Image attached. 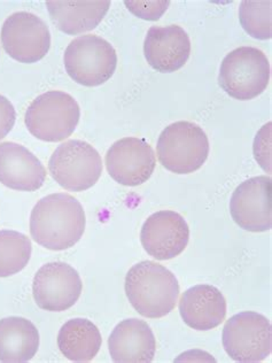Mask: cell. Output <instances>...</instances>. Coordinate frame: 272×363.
<instances>
[{
	"instance_id": "6da1fadb",
	"label": "cell",
	"mask_w": 272,
	"mask_h": 363,
	"mask_svg": "<svg viewBox=\"0 0 272 363\" xmlns=\"http://www.w3.org/2000/svg\"><path fill=\"white\" fill-rule=\"evenodd\" d=\"M84 209L79 200L67 194H53L40 199L30 216L33 240L52 251L73 247L85 230Z\"/></svg>"
},
{
	"instance_id": "7a4b0ae2",
	"label": "cell",
	"mask_w": 272,
	"mask_h": 363,
	"mask_svg": "<svg viewBox=\"0 0 272 363\" xmlns=\"http://www.w3.org/2000/svg\"><path fill=\"white\" fill-rule=\"evenodd\" d=\"M125 292L133 308L147 318H161L173 312L179 284L173 272L153 261H142L129 270Z\"/></svg>"
},
{
	"instance_id": "3957f363",
	"label": "cell",
	"mask_w": 272,
	"mask_h": 363,
	"mask_svg": "<svg viewBox=\"0 0 272 363\" xmlns=\"http://www.w3.org/2000/svg\"><path fill=\"white\" fill-rule=\"evenodd\" d=\"M81 118L79 104L62 91L40 94L26 112L28 130L44 142H61L72 136Z\"/></svg>"
},
{
	"instance_id": "277c9868",
	"label": "cell",
	"mask_w": 272,
	"mask_h": 363,
	"mask_svg": "<svg viewBox=\"0 0 272 363\" xmlns=\"http://www.w3.org/2000/svg\"><path fill=\"white\" fill-rule=\"evenodd\" d=\"M157 152L160 164L171 173H194L208 157V137L196 123L175 122L161 133Z\"/></svg>"
},
{
	"instance_id": "5b68a950",
	"label": "cell",
	"mask_w": 272,
	"mask_h": 363,
	"mask_svg": "<svg viewBox=\"0 0 272 363\" xmlns=\"http://www.w3.org/2000/svg\"><path fill=\"white\" fill-rule=\"evenodd\" d=\"M269 81V60L261 50L242 46L222 61L218 82L233 99H254L264 94Z\"/></svg>"
},
{
	"instance_id": "8992f818",
	"label": "cell",
	"mask_w": 272,
	"mask_h": 363,
	"mask_svg": "<svg viewBox=\"0 0 272 363\" xmlns=\"http://www.w3.org/2000/svg\"><path fill=\"white\" fill-rule=\"evenodd\" d=\"M67 73L79 84L98 86L110 79L118 67L115 50L96 35L77 37L64 52Z\"/></svg>"
},
{
	"instance_id": "52a82bcc",
	"label": "cell",
	"mask_w": 272,
	"mask_h": 363,
	"mask_svg": "<svg viewBox=\"0 0 272 363\" xmlns=\"http://www.w3.org/2000/svg\"><path fill=\"white\" fill-rule=\"evenodd\" d=\"M52 177L68 191L81 192L92 188L103 173V161L97 150L83 140L61 144L49 162Z\"/></svg>"
},
{
	"instance_id": "ba28073f",
	"label": "cell",
	"mask_w": 272,
	"mask_h": 363,
	"mask_svg": "<svg viewBox=\"0 0 272 363\" xmlns=\"http://www.w3.org/2000/svg\"><path fill=\"white\" fill-rule=\"evenodd\" d=\"M222 340L224 350L232 360L261 362L271 353V323L259 313H239L227 320Z\"/></svg>"
},
{
	"instance_id": "9c48e42d",
	"label": "cell",
	"mask_w": 272,
	"mask_h": 363,
	"mask_svg": "<svg viewBox=\"0 0 272 363\" xmlns=\"http://www.w3.org/2000/svg\"><path fill=\"white\" fill-rule=\"evenodd\" d=\"M1 44L14 60L35 64L47 55L51 33L45 22L33 13H14L4 22Z\"/></svg>"
},
{
	"instance_id": "30bf717a",
	"label": "cell",
	"mask_w": 272,
	"mask_h": 363,
	"mask_svg": "<svg viewBox=\"0 0 272 363\" xmlns=\"http://www.w3.org/2000/svg\"><path fill=\"white\" fill-rule=\"evenodd\" d=\"M79 272L64 262L42 266L33 281V294L40 308L49 312H64L73 307L82 294Z\"/></svg>"
},
{
	"instance_id": "8fae6325",
	"label": "cell",
	"mask_w": 272,
	"mask_h": 363,
	"mask_svg": "<svg viewBox=\"0 0 272 363\" xmlns=\"http://www.w3.org/2000/svg\"><path fill=\"white\" fill-rule=\"evenodd\" d=\"M272 181L257 176L242 182L233 192L230 213L233 221L244 230L268 231L272 227Z\"/></svg>"
},
{
	"instance_id": "7c38bea8",
	"label": "cell",
	"mask_w": 272,
	"mask_h": 363,
	"mask_svg": "<svg viewBox=\"0 0 272 363\" xmlns=\"http://www.w3.org/2000/svg\"><path fill=\"white\" fill-rule=\"evenodd\" d=\"M154 151L149 143L127 137L114 143L106 155V167L114 181L125 186H137L154 173Z\"/></svg>"
},
{
	"instance_id": "4fadbf2b",
	"label": "cell",
	"mask_w": 272,
	"mask_h": 363,
	"mask_svg": "<svg viewBox=\"0 0 272 363\" xmlns=\"http://www.w3.org/2000/svg\"><path fill=\"white\" fill-rule=\"evenodd\" d=\"M190 240V228L184 218L173 211L152 214L142 225V245L157 260H170L184 251Z\"/></svg>"
},
{
	"instance_id": "5bb4252c",
	"label": "cell",
	"mask_w": 272,
	"mask_h": 363,
	"mask_svg": "<svg viewBox=\"0 0 272 363\" xmlns=\"http://www.w3.org/2000/svg\"><path fill=\"white\" fill-rule=\"evenodd\" d=\"M144 53L152 68L160 73H174L190 58V37L179 26L149 28Z\"/></svg>"
},
{
	"instance_id": "9a60e30c",
	"label": "cell",
	"mask_w": 272,
	"mask_h": 363,
	"mask_svg": "<svg viewBox=\"0 0 272 363\" xmlns=\"http://www.w3.org/2000/svg\"><path fill=\"white\" fill-rule=\"evenodd\" d=\"M45 167L25 146L13 142L0 144V183L16 191L33 192L42 188Z\"/></svg>"
},
{
	"instance_id": "2e32d148",
	"label": "cell",
	"mask_w": 272,
	"mask_h": 363,
	"mask_svg": "<svg viewBox=\"0 0 272 363\" xmlns=\"http://www.w3.org/2000/svg\"><path fill=\"white\" fill-rule=\"evenodd\" d=\"M108 346L114 362L149 363L154 359L157 340L149 324L129 318L116 325Z\"/></svg>"
},
{
	"instance_id": "e0dca14e",
	"label": "cell",
	"mask_w": 272,
	"mask_h": 363,
	"mask_svg": "<svg viewBox=\"0 0 272 363\" xmlns=\"http://www.w3.org/2000/svg\"><path fill=\"white\" fill-rule=\"evenodd\" d=\"M179 313L183 321L194 330H212L224 321L227 301L217 288L196 285L181 296Z\"/></svg>"
},
{
	"instance_id": "ac0fdd59",
	"label": "cell",
	"mask_w": 272,
	"mask_h": 363,
	"mask_svg": "<svg viewBox=\"0 0 272 363\" xmlns=\"http://www.w3.org/2000/svg\"><path fill=\"white\" fill-rule=\"evenodd\" d=\"M50 16L59 30L79 35L94 30L106 16L110 1H46Z\"/></svg>"
},
{
	"instance_id": "d6986e66",
	"label": "cell",
	"mask_w": 272,
	"mask_h": 363,
	"mask_svg": "<svg viewBox=\"0 0 272 363\" xmlns=\"http://www.w3.org/2000/svg\"><path fill=\"white\" fill-rule=\"evenodd\" d=\"M40 347V333L33 322L18 316L0 320V361H30Z\"/></svg>"
},
{
	"instance_id": "ffe728a7",
	"label": "cell",
	"mask_w": 272,
	"mask_h": 363,
	"mask_svg": "<svg viewBox=\"0 0 272 363\" xmlns=\"http://www.w3.org/2000/svg\"><path fill=\"white\" fill-rule=\"evenodd\" d=\"M101 333L86 318H74L62 325L58 335L61 353L74 362H89L101 347Z\"/></svg>"
},
{
	"instance_id": "44dd1931",
	"label": "cell",
	"mask_w": 272,
	"mask_h": 363,
	"mask_svg": "<svg viewBox=\"0 0 272 363\" xmlns=\"http://www.w3.org/2000/svg\"><path fill=\"white\" fill-rule=\"evenodd\" d=\"M33 245L23 233L0 230V277L16 275L30 260Z\"/></svg>"
},
{
	"instance_id": "7402d4cb",
	"label": "cell",
	"mask_w": 272,
	"mask_h": 363,
	"mask_svg": "<svg viewBox=\"0 0 272 363\" xmlns=\"http://www.w3.org/2000/svg\"><path fill=\"white\" fill-rule=\"evenodd\" d=\"M239 20L248 35L256 40H270L271 31V1H249L240 4Z\"/></svg>"
},
{
	"instance_id": "603a6c76",
	"label": "cell",
	"mask_w": 272,
	"mask_h": 363,
	"mask_svg": "<svg viewBox=\"0 0 272 363\" xmlns=\"http://www.w3.org/2000/svg\"><path fill=\"white\" fill-rule=\"evenodd\" d=\"M254 155L260 166L271 174V122L266 124L257 133L254 142Z\"/></svg>"
},
{
	"instance_id": "cb8c5ba5",
	"label": "cell",
	"mask_w": 272,
	"mask_h": 363,
	"mask_svg": "<svg viewBox=\"0 0 272 363\" xmlns=\"http://www.w3.org/2000/svg\"><path fill=\"white\" fill-rule=\"evenodd\" d=\"M124 4L138 18L157 21L164 16L170 1H124Z\"/></svg>"
},
{
	"instance_id": "d4e9b609",
	"label": "cell",
	"mask_w": 272,
	"mask_h": 363,
	"mask_svg": "<svg viewBox=\"0 0 272 363\" xmlns=\"http://www.w3.org/2000/svg\"><path fill=\"white\" fill-rule=\"evenodd\" d=\"M16 118V108L12 103L0 94V140L5 138L12 130Z\"/></svg>"
}]
</instances>
